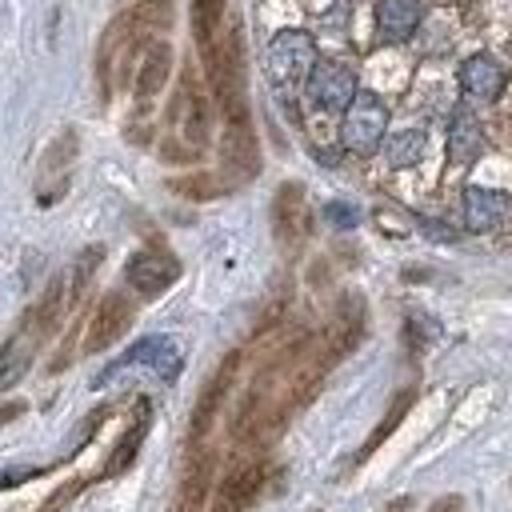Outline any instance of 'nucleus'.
I'll return each mask as SVG.
<instances>
[{"label":"nucleus","instance_id":"nucleus-10","mask_svg":"<svg viewBox=\"0 0 512 512\" xmlns=\"http://www.w3.org/2000/svg\"><path fill=\"white\" fill-rule=\"evenodd\" d=\"M360 336H364V300L348 292V296L340 300V308H336L332 328L324 332V344H320L324 364L332 368L336 360H344V356H348V352L360 344Z\"/></svg>","mask_w":512,"mask_h":512},{"label":"nucleus","instance_id":"nucleus-16","mask_svg":"<svg viewBox=\"0 0 512 512\" xmlns=\"http://www.w3.org/2000/svg\"><path fill=\"white\" fill-rule=\"evenodd\" d=\"M484 152V128L468 108L452 112V128H448V160L452 164H476Z\"/></svg>","mask_w":512,"mask_h":512},{"label":"nucleus","instance_id":"nucleus-6","mask_svg":"<svg viewBox=\"0 0 512 512\" xmlns=\"http://www.w3.org/2000/svg\"><path fill=\"white\" fill-rule=\"evenodd\" d=\"M176 276H180V260L172 252H164V248H140L124 264V280L140 296H148V300L160 296V292H168L176 284Z\"/></svg>","mask_w":512,"mask_h":512},{"label":"nucleus","instance_id":"nucleus-25","mask_svg":"<svg viewBox=\"0 0 512 512\" xmlns=\"http://www.w3.org/2000/svg\"><path fill=\"white\" fill-rule=\"evenodd\" d=\"M28 360H32V352H28V348H20V344H12V348H4V352H0V392H8V388L24 376Z\"/></svg>","mask_w":512,"mask_h":512},{"label":"nucleus","instance_id":"nucleus-20","mask_svg":"<svg viewBox=\"0 0 512 512\" xmlns=\"http://www.w3.org/2000/svg\"><path fill=\"white\" fill-rule=\"evenodd\" d=\"M424 148H428V136L420 128H404V132H392L384 140V160L392 168H412L424 156Z\"/></svg>","mask_w":512,"mask_h":512},{"label":"nucleus","instance_id":"nucleus-13","mask_svg":"<svg viewBox=\"0 0 512 512\" xmlns=\"http://www.w3.org/2000/svg\"><path fill=\"white\" fill-rule=\"evenodd\" d=\"M220 156H224V168H228L232 180H252L260 172V152H256L252 124H228Z\"/></svg>","mask_w":512,"mask_h":512},{"label":"nucleus","instance_id":"nucleus-15","mask_svg":"<svg viewBox=\"0 0 512 512\" xmlns=\"http://www.w3.org/2000/svg\"><path fill=\"white\" fill-rule=\"evenodd\" d=\"M172 120L180 124V132H184L188 144L200 148V144L208 140V104H204V96L196 92L192 76L184 80V88H180V96H176V104H172Z\"/></svg>","mask_w":512,"mask_h":512},{"label":"nucleus","instance_id":"nucleus-5","mask_svg":"<svg viewBox=\"0 0 512 512\" xmlns=\"http://www.w3.org/2000/svg\"><path fill=\"white\" fill-rule=\"evenodd\" d=\"M312 228V216H308V196L296 180L280 184L276 196H272V232H276V244L280 248H300L304 236Z\"/></svg>","mask_w":512,"mask_h":512},{"label":"nucleus","instance_id":"nucleus-9","mask_svg":"<svg viewBox=\"0 0 512 512\" xmlns=\"http://www.w3.org/2000/svg\"><path fill=\"white\" fill-rule=\"evenodd\" d=\"M128 324H132V300H128L124 292H108V296L100 300V308L92 312V320H88L84 352H104V348H112V344L128 332Z\"/></svg>","mask_w":512,"mask_h":512},{"label":"nucleus","instance_id":"nucleus-11","mask_svg":"<svg viewBox=\"0 0 512 512\" xmlns=\"http://www.w3.org/2000/svg\"><path fill=\"white\" fill-rule=\"evenodd\" d=\"M264 476H268V464H264V460L232 468V472L224 476V484L216 488V496H212V512H244V508L260 496Z\"/></svg>","mask_w":512,"mask_h":512},{"label":"nucleus","instance_id":"nucleus-4","mask_svg":"<svg viewBox=\"0 0 512 512\" xmlns=\"http://www.w3.org/2000/svg\"><path fill=\"white\" fill-rule=\"evenodd\" d=\"M128 364H152L160 380H176V376H180V368H184V352H180V344H176L172 336H144V340H136L120 360H112V364L96 376V384L112 380V376H116V372H124Z\"/></svg>","mask_w":512,"mask_h":512},{"label":"nucleus","instance_id":"nucleus-24","mask_svg":"<svg viewBox=\"0 0 512 512\" xmlns=\"http://www.w3.org/2000/svg\"><path fill=\"white\" fill-rule=\"evenodd\" d=\"M136 28H148V32H160L168 20H172V0H136L132 16H128Z\"/></svg>","mask_w":512,"mask_h":512},{"label":"nucleus","instance_id":"nucleus-29","mask_svg":"<svg viewBox=\"0 0 512 512\" xmlns=\"http://www.w3.org/2000/svg\"><path fill=\"white\" fill-rule=\"evenodd\" d=\"M420 228H424L428 236H436V240H456V232H452V228H444L440 220H420Z\"/></svg>","mask_w":512,"mask_h":512},{"label":"nucleus","instance_id":"nucleus-27","mask_svg":"<svg viewBox=\"0 0 512 512\" xmlns=\"http://www.w3.org/2000/svg\"><path fill=\"white\" fill-rule=\"evenodd\" d=\"M324 216H328L336 228H356V224H360V212H356L352 204H344V200H332V204L324 208Z\"/></svg>","mask_w":512,"mask_h":512},{"label":"nucleus","instance_id":"nucleus-3","mask_svg":"<svg viewBox=\"0 0 512 512\" xmlns=\"http://www.w3.org/2000/svg\"><path fill=\"white\" fill-rule=\"evenodd\" d=\"M384 132H388V108L372 92H356V100L348 104L344 124H340L344 148L356 152V156H368L384 144Z\"/></svg>","mask_w":512,"mask_h":512},{"label":"nucleus","instance_id":"nucleus-21","mask_svg":"<svg viewBox=\"0 0 512 512\" xmlns=\"http://www.w3.org/2000/svg\"><path fill=\"white\" fill-rule=\"evenodd\" d=\"M412 400H416V388H404V392H396V400L388 404V412H384V420H380V424L372 428V436H368V444H364V448L356 452V460H368V456H372V452H376V448H380V444H384V440H388V436L396 432V424H400V420L408 416V408H412Z\"/></svg>","mask_w":512,"mask_h":512},{"label":"nucleus","instance_id":"nucleus-23","mask_svg":"<svg viewBox=\"0 0 512 512\" xmlns=\"http://www.w3.org/2000/svg\"><path fill=\"white\" fill-rule=\"evenodd\" d=\"M224 16V0H192V28L204 52H212V32Z\"/></svg>","mask_w":512,"mask_h":512},{"label":"nucleus","instance_id":"nucleus-14","mask_svg":"<svg viewBox=\"0 0 512 512\" xmlns=\"http://www.w3.org/2000/svg\"><path fill=\"white\" fill-rule=\"evenodd\" d=\"M504 216H508V196L504 192H492V188H480V184L464 188V224L472 232H488Z\"/></svg>","mask_w":512,"mask_h":512},{"label":"nucleus","instance_id":"nucleus-30","mask_svg":"<svg viewBox=\"0 0 512 512\" xmlns=\"http://www.w3.org/2000/svg\"><path fill=\"white\" fill-rule=\"evenodd\" d=\"M24 412V404H8V408H0V424H8L12 416H20Z\"/></svg>","mask_w":512,"mask_h":512},{"label":"nucleus","instance_id":"nucleus-28","mask_svg":"<svg viewBox=\"0 0 512 512\" xmlns=\"http://www.w3.org/2000/svg\"><path fill=\"white\" fill-rule=\"evenodd\" d=\"M428 512H464V496H440L428 504Z\"/></svg>","mask_w":512,"mask_h":512},{"label":"nucleus","instance_id":"nucleus-2","mask_svg":"<svg viewBox=\"0 0 512 512\" xmlns=\"http://www.w3.org/2000/svg\"><path fill=\"white\" fill-rule=\"evenodd\" d=\"M264 68H268V80H272L280 92L296 88V84L308 80V72L316 68V40H312L308 32H300V28L276 32V36L268 40V48H264Z\"/></svg>","mask_w":512,"mask_h":512},{"label":"nucleus","instance_id":"nucleus-22","mask_svg":"<svg viewBox=\"0 0 512 512\" xmlns=\"http://www.w3.org/2000/svg\"><path fill=\"white\" fill-rule=\"evenodd\" d=\"M144 432H148V408L140 412V420L120 436V444L112 448V456H108V464H104V476H120L124 468H132V460H136V452H140V444H144Z\"/></svg>","mask_w":512,"mask_h":512},{"label":"nucleus","instance_id":"nucleus-7","mask_svg":"<svg viewBox=\"0 0 512 512\" xmlns=\"http://www.w3.org/2000/svg\"><path fill=\"white\" fill-rule=\"evenodd\" d=\"M308 96L324 112H348V104L356 100L352 68L340 60H316V68L308 72Z\"/></svg>","mask_w":512,"mask_h":512},{"label":"nucleus","instance_id":"nucleus-17","mask_svg":"<svg viewBox=\"0 0 512 512\" xmlns=\"http://www.w3.org/2000/svg\"><path fill=\"white\" fill-rule=\"evenodd\" d=\"M420 0H376V32L384 40H408L420 28Z\"/></svg>","mask_w":512,"mask_h":512},{"label":"nucleus","instance_id":"nucleus-18","mask_svg":"<svg viewBox=\"0 0 512 512\" xmlns=\"http://www.w3.org/2000/svg\"><path fill=\"white\" fill-rule=\"evenodd\" d=\"M212 464H216L212 452H204V456H196V460L188 464V472H184V480H180L176 512H200V508H204L208 488H212Z\"/></svg>","mask_w":512,"mask_h":512},{"label":"nucleus","instance_id":"nucleus-19","mask_svg":"<svg viewBox=\"0 0 512 512\" xmlns=\"http://www.w3.org/2000/svg\"><path fill=\"white\" fill-rule=\"evenodd\" d=\"M168 72H172V48L168 44H148V52L140 60V72H136V100H152L168 84Z\"/></svg>","mask_w":512,"mask_h":512},{"label":"nucleus","instance_id":"nucleus-26","mask_svg":"<svg viewBox=\"0 0 512 512\" xmlns=\"http://www.w3.org/2000/svg\"><path fill=\"white\" fill-rule=\"evenodd\" d=\"M172 188L188 200H212V196L224 192V184H216L212 176H184V180H172Z\"/></svg>","mask_w":512,"mask_h":512},{"label":"nucleus","instance_id":"nucleus-8","mask_svg":"<svg viewBox=\"0 0 512 512\" xmlns=\"http://www.w3.org/2000/svg\"><path fill=\"white\" fill-rule=\"evenodd\" d=\"M236 372H240V352H228V356L220 360V368L208 376V384L200 388V396H196V408H192V428H188L192 444H200V440L208 436V428H212L216 412L224 408V400H228V392H232V380H236Z\"/></svg>","mask_w":512,"mask_h":512},{"label":"nucleus","instance_id":"nucleus-1","mask_svg":"<svg viewBox=\"0 0 512 512\" xmlns=\"http://www.w3.org/2000/svg\"><path fill=\"white\" fill-rule=\"evenodd\" d=\"M208 76L216 104L228 124H248V88H244V36L240 28H228L224 40L208 52Z\"/></svg>","mask_w":512,"mask_h":512},{"label":"nucleus","instance_id":"nucleus-12","mask_svg":"<svg viewBox=\"0 0 512 512\" xmlns=\"http://www.w3.org/2000/svg\"><path fill=\"white\" fill-rule=\"evenodd\" d=\"M460 88H464V96H472V100H496V96L504 92V68H500V60L488 56V52L468 56V60L460 64Z\"/></svg>","mask_w":512,"mask_h":512}]
</instances>
